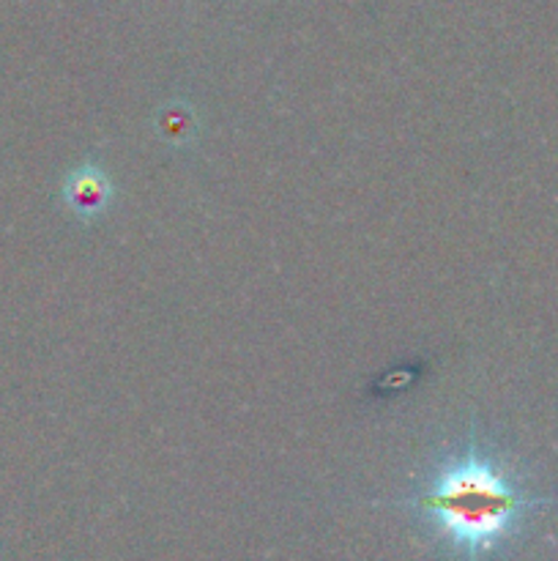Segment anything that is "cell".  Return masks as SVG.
Listing matches in <instances>:
<instances>
[{
  "label": "cell",
  "mask_w": 558,
  "mask_h": 561,
  "mask_svg": "<svg viewBox=\"0 0 558 561\" xmlns=\"http://www.w3.org/2000/svg\"><path fill=\"white\" fill-rule=\"evenodd\" d=\"M416 504L460 557L487 561L509 546L547 499L528 496L496 455L470 444L438 466Z\"/></svg>",
  "instance_id": "obj_1"
},
{
  "label": "cell",
  "mask_w": 558,
  "mask_h": 561,
  "mask_svg": "<svg viewBox=\"0 0 558 561\" xmlns=\"http://www.w3.org/2000/svg\"><path fill=\"white\" fill-rule=\"evenodd\" d=\"M113 201V184L96 164H82L63 181V203L77 219H96Z\"/></svg>",
  "instance_id": "obj_2"
}]
</instances>
